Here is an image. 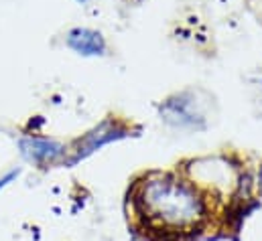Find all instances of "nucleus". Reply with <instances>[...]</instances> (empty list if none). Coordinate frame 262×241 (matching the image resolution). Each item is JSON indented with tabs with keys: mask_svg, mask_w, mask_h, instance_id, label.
<instances>
[{
	"mask_svg": "<svg viewBox=\"0 0 262 241\" xmlns=\"http://www.w3.org/2000/svg\"><path fill=\"white\" fill-rule=\"evenodd\" d=\"M124 134H126V130H124L122 126H118V124H112V122L102 124L100 128H96V130L90 132L83 140L77 142L75 156H73L69 162H77L79 158L92 154L94 150H98L100 146H104V144H108V142H112V140H116V138H122Z\"/></svg>",
	"mask_w": 262,
	"mask_h": 241,
	"instance_id": "nucleus-4",
	"label": "nucleus"
},
{
	"mask_svg": "<svg viewBox=\"0 0 262 241\" xmlns=\"http://www.w3.org/2000/svg\"><path fill=\"white\" fill-rule=\"evenodd\" d=\"M20 154L33 164H51L63 154V146L55 140L47 138H23L20 140Z\"/></svg>",
	"mask_w": 262,
	"mask_h": 241,
	"instance_id": "nucleus-3",
	"label": "nucleus"
},
{
	"mask_svg": "<svg viewBox=\"0 0 262 241\" xmlns=\"http://www.w3.org/2000/svg\"><path fill=\"white\" fill-rule=\"evenodd\" d=\"M134 205L152 229L165 233L193 231L207 215L203 195L175 175H155L140 182Z\"/></svg>",
	"mask_w": 262,
	"mask_h": 241,
	"instance_id": "nucleus-1",
	"label": "nucleus"
},
{
	"mask_svg": "<svg viewBox=\"0 0 262 241\" xmlns=\"http://www.w3.org/2000/svg\"><path fill=\"white\" fill-rule=\"evenodd\" d=\"M258 188H260V195H262V168H260V175H258Z\"/></svg>",
	"mask_w": 262,
	"mask_h": 241,
	"instance_id": "nucleus-7",
	"label": "nucleus"
},
{
	"mask_svg": "<svg viewBox=\"0 0 262 241\" xmlns=\"http://www.w3.org/2000/svg\"><path fill=\"white\" fill-rule=\"evenodd\" d=\"M67 45L81 57H96L106 53V41L102 33L92 29H71L67 33Z\"/></svg>",
	"mask_w": 262,
	"mask_h": 241,
	"instance_id": "nucleus-5",
	"label": "nucleus"
},
{
	"mask_svg": "<svg viewBox=\"0 0 262 241\" xmlns=\"http://www.w3.org/2000/svg\"><path fill=\"white\" fill-rule=\"evenodd\" d=\"M16 177H18V171H10V173H8L6 177H2V179H0V190H2L4 186H8V184L14 181Z\"/></svg>",
	"mask_w": 262,
	"mask_h": 241,
	"instance_id": "nucleus-6",
	"label": "nucleus"
},
{
	"mask_svg": "<svg viewBox=\"0 0 262 241\" xmlns=\"http://www.w3.org/2000/svg\"><path fill=\"white\" fill-rule=\"evenodd\" d=\"M163 120L177 128H201L203 116L197 110V104L191 93H179L169 98L161 106Z\"/></svg>",
	"mask_w": 262,
	"mask_h": 241,
	"instance_id": "nucleus-2",
	"label": "nucleus"
},
{
	"mask_svg": "<svg viewBox=\"0 0 262 241\" xmlns=\"http://www.w3.org/2000/svg\"><path fill=\"white\" fill-rule=\"evenodd\" d=\"M77 2H81V4H83V2H88V0H77Z\"/></svg>",
	"mask_w": 262,
	"mask_h": 241,
	"instance_id": "nucleus-8",
	"label": "nucleus"
}]
</instances>
